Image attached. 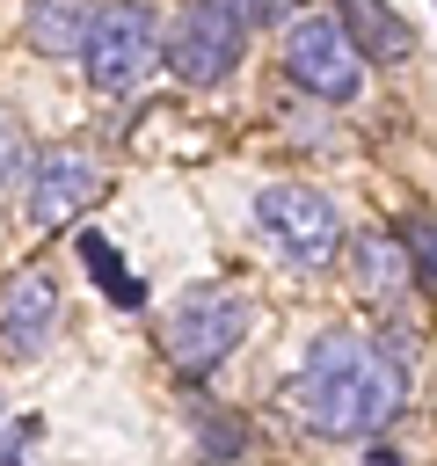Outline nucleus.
<instances>
[{"label": "nucleus", "instance_id": "1a4fd4ad", "mask_svg": "<svg viewBox=\"0 0 437 466\" xmlns=\"http://www.w3.org/2000/svg\"><path fill=\"white\" fill-rule=\"evenodd\" d=\"M335 22H342V36L357 44V58L393 66V58H408V51H415V29H408L386 0H335Z\"/></svg>", "mask_w": 437, "mask_h": 466}, {"label": "nucleus", "instance_id": "20e7f679", "mask_svg": "<svg viewBox=\"0 0 437 466\" xmlns=\"http://www.w3.org/2000/svg\"><path fill=\"white\" fill-rule=\"evenodd\" d=\"M255 218H262V233L277 240V255L299 262V269H328V262L342 255V218H335V204H328L320 189H306V182H269V189L255 197Z\"/></svg>", "mask_w": 437, "mask_h": 466}, {"label": "nucleus", "instance_id": "f257e3e1", "mask_svg": "<svg viewBox=\"0 0 437 466\" xmlns=\"http://www.w3.org/2000/svg\"><path fill=\"white\" fill-rule=\"evenodd\" d=\"M401 400H408V364L342 328L313 335V350L291 379V408L320 437H371L401 415Z\"/></svg>", "mask_w": 437, "mask_h": 466}, {"label": "nucleus", "instance_id": "dca6fc26", "mask_svg": "<svg viewBox=\"0 0 437 466\" xmlns=\"http://www.w3.org/2000/svg\"><path fill=\"white\" fill-rule=\"evenodd\" d=\"M29 437H36V422H15V430H7V437H0V466H15V459H22V444H29Z\"/></svg>", "mask_w": 437, "mask_h": 466}, {"label": "nucleus", "instance_id": "423d86ee", "mask_svg": "<svg viewBox=\"0 0 437 466\" xmlns=\"http://www.w3.org/2000/svg\"><path fill=\"white\" fill-rule=\"evenodd\" d=\"M284 73H291L306 95H320V102H350V95L364 87V58H357V44H350L342 22L320 15V7L284 22Z\"/></svg>", "mask_w": 437, "mask_h": 466}, {"label": "nucleus", "instance_id": "f8f14e48", "mask_svg": "<svg viewBox=\"0 0 437 466\" xmlns=\"http://www.w3.org/2000/svg\"><path fill=\"white\" fill-rule=\"evenodd\" d=\"M80 262H87V277H95V284H102L117 306H146V284L124 269V255H117L102 233H80Z\"/></svg>", "mask_w": 437, "mask_h": 466}, {"label": "nucleus", "instance_id": "f03ea898", "mask_svg": "<svg viewBox=\"0 0 437 466\" xmlns=\"http://www.w3.org/2000/svg\"><path fill=\"white\" fill-rule=\"evenodd\" d=\"M248 299L233 291V284H197V291H182L175 299V313H168V328H160V350H168V364L182 371V379H204V371H218L233 350H240V335H248Z\"/></svg>", "mask_w": 437, "mask_h": 466}, {"label": "nucleus", "instance_id": "7ed1b4c3", "mask_svg": "<svg viewBox=\"0 0 437 466\" xmlns=\"http://www.w3.org/2000/svg\"><path fill=\"white\" fill-rule=\"evenodd\" d=\"M80 66H87V87L131 95V87L160 66V22H153V7H138V0H102L95 22H87Z\"/></svg>", "mask_w": 437, "mask_h": 466}, {"label": "nucleus", "instance_id": "9b49d317", "mask_svg": "<svg viewBox=\"0 0 437 466\" xmlns=\"http://www.w3.org/2000/svg\"><path fill=\"white\" fill-rule=\"evenodd\" d=\"M95 7L102 0H29V44L51 51V58H80Z\"/></svg>", "mask_w": 437, "mask_h": 466}, {"label": "nucleus", "instance_id": "6e6552de", "mask_svg": "<svg viewBox=\"0 0 437 466\" xmlns=\"http://www.w3.org/2000/svg\"><path fill=\"white\" fill-rule=\"evenodd\" d=\"M58 328V284L44 269H22L7 291H0V350L7 357H36Z\"/></svg>", "mask_w": 437, "mask_h": 466}, {"label": "nucleus", "instance_id": "0eeeda50", "mask_svg": "<svg viewBox=\"0 0 437 466\" xmlns=\"http://www.w3.org/2000/svg\"><path fill=\"white\" fill-rule=\"evenodd\" d=\"M95 189H102V167H95V153L87 146H44L36 160H29V218L36 226H66V218H80L87 204H95Z\"/></svg>", "mask_w": 437, "mask_h": 466}, {"label": "nucleus", "instance_id": "9d476101", "mask_svg": "<svg viewBox=\"0 0 437 466\" xmlns=\"http://www.w3.org/2000/svg\"><path fill=\"white\" fill-rule=\"evenodd\" d=\"M350 269H357V291L364 299H401V291H415V269H408V248H401V233H357L350 240Z\"/></svg>", "mask_w": 437, "mask_h": 466}, {"label": "nucleus", "instance_id": "4468645a", "mask_svg": "<svg viewBox=\"0 0 437 466\" xmlns=\"http://www.w3.org/2000/svg\"><path fill=\"white\" fill-rule=\"evenodd\" d=\"M29 160H36V153H29V131H22V124L0 109V189L29 182Z\"/></svg>", "mask_w": 437, "mask_h": 466}, {"label": "nucleus", "instance_id": "39448f33", "mask_svg": "<svg viewBox=\"0 0 437 466\" xmlns=\"http://www.w3.org/2000/svg\"><path fill=\"white\" fill-rule=\"evenodd\" d=\"M240 44H248V22H240L226 0H189V7L168 22L160 58H168L175 80H189V87H218V80L233 73Z\"/></svg>", "mask_w": 437, "mask_h": 466}, {"label": "nucleus", "instance_id": "2eb2a0df", "mask_svg": "<svg viewBox=\"0 0 437 466\" xmlns=\"http://www.w3.org/2000/svg\"><path fill=\"white\" fill-rule=\"evenodd\" d=\"M226 7H233L240 22H284V15L299 7V0H226Z\"/></svg>", "mask_w": 437, "mask_h": 466}, {"label": "nucleus", "instance_id": "ddd939ff", "mask_svg": "<svg viewBox=\"0 0 437 466\" xmlns=\"http://www.w3.org/2000/svg\"><path fill=\"white\" fill-rule=\"evenodd\" d=\"M401 248H408V269H415V291H430V299H437V218H408V233H401Z\"/></svg>", "mask_w": 437, "mask_h": 466}]
</instances>
